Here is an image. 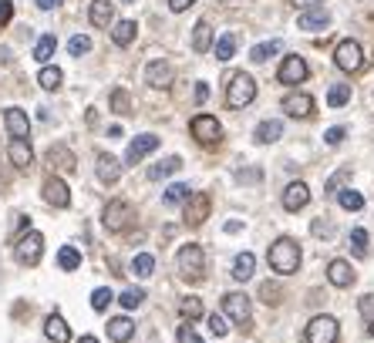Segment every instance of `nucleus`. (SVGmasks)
Returning a JSON list of instances; mask_svg holds the SVG:
<instances>
[{"instance_id":"33","label":"nucleus","mask_w":374,"mask_h":343,"mask_svg":"<svg viewBox=\"0 0 374 343\" xmlns=\"http://www.w3.org/2000/svg\"><path fill=\"white\" fill-rule=\"evenodd\" d=\"M54 51H58V38H54V34H41L38 44H34V61L47 64V61L54 58Z\"/></svg>"},{"instance_id":"53","label":"nucleus","mask_w":374,"mask_h":343,"mask_svg":"<svg viewBox=\"0 0 374 343\" xmlns=\"http://www.w3.org/2000/svg\"><path fill=\"white\" fill-rule=\"evenodd\" d=\"M192 3H196V0H169V10H172V14H182V10H189Z\"/></svg>"},{"instance_id":"24","label":"nucleus","mask_w":374,"mask_h":343,"mask_svg":"<svg viewBox=\"0 0 374 343\" xmlns=\"http://www.w3.org/2000/svg\"><path fill=\"white\" fill-rule=\"evenodd\" d=\"M327 279H331L337 290H347L351 283H354V269L347 259H331V266H327Z\"/></svg>"},{"instance_id":"21","label":"nucleus","mask_w":374,"mask_h":343,"mask_svg":"<svg viewBox=\"0 0 374 343\" xmlns=\"http://www.w3.org/2000/svg\"><path fill=\"white\" fill-rule=\"evenodd\" d=\"M3 125H7V131L14 138H27L31 135V118H27V112H21V108H7L3 112Z\"/></svg>"},{"instance_id":"17","label":"nucleus","mask_w":374,"mask_h":343,"mask_svg":"<svg viewBox=\"0 0 374 343\" xmlns=\"http://www.w3.org/2000/svg\"><path fill=\"white\" fill-rule=\"evenodd\" d=\"M303 205H310V186L307 182H290L284 189V209L287 212H300Z\"/></svg>"},{"instance_id":"5","label":"nucleus","mask_w":374,"mask_h":343,"mask_svg":"<svg viewBox=\"0 0 374 343\" xmlns=\"http://www.w3.org/2000/svg\"><path fill=\"white\" fill-rule=\"evenodd\" d=\"M340 337V323L327 316V313H321V316H314L310 323H307V333H303V340L307 343H337Z\"/></svg>"},{"instance_id":"15","label":"nucleus","mask_w":374,"mask_h":343,"mask_svg":"<svg viewBox=\"0 0 374 343\" xmlns=\"http://www.w3.org/2000/svg\"><path fill=\"white\" fill-rule=\"evenodd\" d=\"M95 172H98V182L115 186V182L122 179V162H119L115 155L101 152V155H98V162H95Z\"/></svg>"},{"instance_id":"10","label":"nucleus","mask_w":374,"mask_h":343,"mask_svg":"<svg viewBox=\"0 0 374 343\" xmlns=\"http://www.w3.org/2000/svg\"><path fill=\"white\" fill-rule=\"evenodd\" d=\"M101 223H105L108 232H122V229H128V223H132V205H128L125 199H112V202L105 205Z\"/></svg>"},{"instance_id":"48","label":"nucleus","mask_w":374,"mask_h":343,"mask_svg":"<svg viewBox=\"0 0 374 343\" xmlns=\"http://www.w3.org/2000/svg\"><path fill=\"white\" fill-rule=\"evenodd\" d=\"M175 340L179 343H203V337L192 330V323H182V327L175 330Z\"/></svg>"},{"instance_id":"26","label":"nucleus","mask_w":374,"mask_h":343,"mask_svg":"<svg viewBox=\"0 0 374 343\" xmlns=\"http://www.w3.org/2000/svg\"><path fill=\"white\" fill-rule=\"evenodd\" d=\"M108 31H112V40H115L119 47H128V44L135 40V34H138V24H135V21H115Z\"/></svg>"},{"instance_id":"1","label":"nucleus","mask_w":374,"mask_h":343,"mask_svg":"<svg viewBox=\"0 0 374 343\" xmlns=\"http://www.w3.org/2000/svg\"><path fill=\"white\" fill-rule=\"evenodd\" d=\"M266 263H270V269H273L277 276H293V272L300 269V246L293 242L290 236L277 239V242L270 246V253H266Z\"/></svg>"},{"instance_id":"41","label":"nucleus","mask_w":374,"mask_h":343,"mask_svg":"<svg viewBox=\"0 0 374 343\" xmlns=\"http://www.w3.org/2000/svg\"><path fill=\"white\" fill-rule=\"evenodd\" d=\"M119 303H122L125 309H138V306L145 303V290H138V286H128L122 296H119Z\"/></svg>"},{"instance_id":"51","label":"nucleus","mask_w":374,"mask_h":343,"mask_svg":"<svg viewBox=\"0 0 374 343\" xmlns=\"http://www.w3.org/2000/svg\"><path fill=\"white\" fill-rule=\"evenodd\" d=\"M358 309H361V316H364V320L371 323V320H374V296H371V293L358 300Z\"/></svg>"},{"instance_id":"12","label":"nucleus","mask_w":374,"mask_h":343,"mask_svg":"<svg viewBox=\"0 0 374 343\" xmlns=\"http://www.w3.org/2000/svg\"><path fill=\"white\" fill-rule=\"evenodd\" d=\"M44 202L54 205V209H68L71 205V192L64 186V179H58V175H47L44 179Z\"/></svg>"},{"instance_id":"58","label":"nucleus","mask_w":374,"mask_h":343,"mask_svg":"<svg viewBox=\"0 0 374 343\" xmlns=\"http://www.w3.org/2000/svg\"><path fill=\"white\" fill-rule=\"evenodd\" d=\"M240 229H243V223H236V219H233V223H226V232H240Z\"/></svg>"},{"instance_id":"6","label":"nucleus","mask_w":374,"mask_h":343,"mask_svg":"<svg viewBox=\"0 0 374 343\" xmlns=\"http://www.w3.org/2000/svg\"><path fill=\"white\" fill-rule=\"evenodd\" d=\"M175 263H179V269H182V276H186V279H199V276H203V266H206L203 246H196V242H186V246L179 249Z\"/></svg>"},{"instance_id":"61","label":"nucleus","mask_w":374,"mask_h":343,"mask_svg":"<svg viewBox=\"0 0 374 343\" xmlns=\"http://www.w3.org/2000/svg\"><path fill=\"white\" fill-rule=\"evenodd\" d=\"M122 3H135V0H122Z\"/></svg>"},{"instance_id":"9","label":"nucleus","mask_w":374,"mask_h":343,"mask_svg":"<svg viewBox=\"0 0 374 343\" xmlns=\"http://www.w3.org/2000/svg\"><path fill=\"white\" fill-rule=\"evenodd\" d=\"M307 75H310V68H307V61H303L300 54H287V58H284V64H280V71H277L280 84H287V88L303 84V81H307Z\"/></svg>"},{"instance_id":"44","label":"nucleus","mask_w":374,"mask_h":343,"mask_svg":"<svg viewBox=\"0 0 374 343\" xmlns=\"http://www.w3.org/2000/svg\"><path fill=\"white\" fill-rule=\"evenodd\" d=\"M68 54H71V58L91 54V38H88V34H75V38L68 40Z\"/></svg>"},{"instance_id":"55","label":"nucleus","mask_w":374,"mask_h":343,"mask_svg":"<svg viewBox=\"0 0 374 343\" xmlns=\"http://www.w3.org/2000/svg\"><path fill=\"white\" fill-rule=\"evenodd\" d=\"M34 3H38V10H54L61 0H34Z\"/></svg>"},{"instance_id":"14","label":"nucleus","mask_w":374,"mask_h":343,"mask_svg":"<svg viewBox=\"0 0 374 343\" xmlns=\"http://www.w3.org/2000/svg\"><path fill=\"white\" fill-rule=\"evenodd\" d=\"M159 149V135H152V131H145V135H135V142L128 145V152H125V162L128 165H135V162H142L145 155H152Z\"/></svg>"},{"instance_id":"16","label":"nucleus","mask_w":374,"mask_h":343,"mask_svg":"<svg viewBox=\"0 0 374 343\" xmlns=\"http://www.w3.org/2000/svg\"><path fill=\"white\" fill-rule=\"evenodd\" d=\"M172 64L162 61V58H155V61H149L145 64V81H149V88H169L172 84Z\"/></svg>"},{"instance_id":"28","label":"nucleus","mask_w":374,"mask_h":343,"mask_svg":"<svg viewBox=\"0 0 374 343\" xmlns=\"http://www.w3.org/2000/svg\"><path fill=\"white\" fill-rule=\"evenodd\" d=\"M253 269H256V256L253 253H240L233 259V279L236 283H247V279H253Z\"/></svg>"},{"instance_id":"46","label":"nucleus","mask_w":374,"mask_h":343,"mask_svg":"<svg viewBox=\"0 0 374 343\" xmlns=\"http://www.w3.org/2000/svg\"><path fill=\"white\" fill-rule=\"evenodd\" d=\"M280 296H284V293H280V286H277V283H263V286H260V300H263V303H280Z\"/></svg>"},{"instance_id":"60","label":"nucleus","mask_w":374,"mask_h":343,"mask_svg":"<svg viewBox=\"0 0 374 343\" xmlns=\"http://www.w3.org/2000/svg\"><path fill=\"white\" fill-rule=\"evenodd\" d=\"M368 333H374V320H371V323H368Z\"/></svg>"},{"instance_id":"56","label":"nucleus","mask_w":374,"mask_h":343,"mask_svg":"<svg viewBox=\"0 0 374 343\" xmlns=\"http://www.w3.org/2000/svg\"><path fill=\"white\" fill-rule=\"evenodd\" d=\"M293 7H300V10H307V7H317L321 0H290Z\"/></svg>"},{"instance_id":"8","label":"nucleus","mask_w":374,"mask_h":343,"mask_svg":"<svg viewBox=\"0 0 374 343\" xmlns=\"http://www.w3.org/2000/svg\"><path fill=\"white\" fill-rule=\"evenodd\" d=\"M189 131H192L196 142H203V145H216L219 135H223V125H219V118H212V114H196V118L189 121Z\"/></svg>"},{"instance_id":"37","label":"nucleus","mask_w":374,"mask_h":343,"mask_svg":"<svg viewBox=\"0 0 374 343\" xmlns=\"http://www.w3.org/2000/svg\"><path fill=\"white\" fill-rule=\"evenodd\" d=\"M337 202H340V209H347V212H358V209H364V195L354 189H340L337 192Z\"/></svg>"},{"instance_id":"30","label":"nucleus","mask_w":374,"mask_h":343,"mask_svg":"<svg viewBox=\"0 0 374 343\" xmlns=\"http://www.w3.org/2000/svg\"><path fill=\"white\" fill-rule=\"evenodd\" d=\"M212 27H209V21H199L196 27H192V51L196 54H206L209 47H212Z\"/></svg>"},{"instance_id":"43","label":"nucleus","mask_w":374,"mask_h":343,"mask_svg":"<svg viewBox=\"0 0 374 343\" xmlns=\"http://www.w3.org/2000/svg\"><path fill=\"white\" fill-rule=\"evenodd\" d=\"M179 313H182L186 320H199V316H203V300H199V296H186V300L179 303Z\"/></svg>"},{"instance_id":"42","label":"nucleus","mask_w":374,"mask_h":343,"mask_svg":"<svg viewBox=\"0 0 374 343\" xmlns=\"http://www.w3.org/2000/svg\"><path fill=\"white\" fill-rule=\"evenodd\" d=\"M112 300H115V293H112L108 286H98V290L91 293V309H95V313H105Z\"/></svg>"},{"instance_id":"20","label":"nucleus","mask_w":374,"mask_h":343,"mask_svg":"<svg viewBox=\"0 0 374 343\" xmlns=\"http://www.w3.org/2000/svg\"><path fill=\"white\" fill-rule=\"evenodd\" d=\"M88 21L95 24V27H112L115 24V7H112V0H91V7H88Z\"/></svg>"},{"instance_id":"49","label":"nucleus","mask_w":374,"mask_h":343,"mask_svg":"<svg viewBox=\"0 0 374 343\" xmlns=\"http://www.w3.org/2000/svg\"><path fill=\"white\" fill-rule=\"evenodd\" d=\"M347 179H351V168H340L337 175H331V182H327V192H340Z\"/></svg>"},{"instance_id":"13","label":"nucleus","mask_w":374,"mask_h":343,"mask_svg":"<svg viewBox=\"0 0 374 343\" xmlns=\"http://www.w3.org/2000/svg\"><path fill=\"white\" fill-rule=\"evenodd\" d=\"M297 27L300 31H307V34H317V31H327L331 27V14L317 3V7H307L303 14H300V21H297Z\"/></svg>"},{"instance_id":"47","label":"nucleus","mask_w":374,"mask_h":343,"mask_svg":"<svg viewBox=\"0 0 374 343\" xmlns=\"http://www.w3.org/2000/svg\"><path fill=\"white\" fill-rule=\"evenodd\" d=\"M128 105H132V101H128V91L115 88V91H112V112H115V114H125V112H128Z\"/></svg>"},{"instance_id":"35","label":"nucleus","mask_w":374,"mask_h":343,"mask_svg":"<svg viewBox=\"0 0 374 343\" xmlns=\"http://www.w3.org/2000/svg\"><path fill=\"white\" fill-rule=\"evenodd\" d=\"M132 272H135L138 279H149V276L155 272V256H152V253H138V256L132 259Z\"/></svg>"},{"instance_id":"11","label":"nucleus","mask_w":374,"mask_h":343,"mask_svg":"<svg viewBox=\"0 0 374 343\" xmlns=\"http://www.w3.org/2000/svg\"><path fill=\"white\" fill-rule=\"evenodd\" d=\"M186 209V216H182V223L186 226H199V223H206V216H209V195L206 192H189V199L182 202Z\"/></svg>"},{"instance_id":"27","label":"nucleus","mask_w":374,"mask_h":343,"mask_svg":"<svg viewBox=\"0 0 374 343\" xmlns=\"http://www.w3.org/2000/svg\"><path fill=\"white\" fill-rule=\"evenodd\" d=\"M179 168H182V158H179V155H169V158L155 162V165L149 168V179H152V182H159V179H169V175H175Z\"/></svg>"},{"instance_id":"7","label":"nucleus","mask_w":374,"mask_h":343,"mask_svg":"<svg viewBox=\"0 0 374 343\" xmlns=\"http://www.w3.org/2000/svg\"><path fill=\"white\" fill-rule=\"evenodd\" d=\"M223 313L229 316V323H240V327H247L249 316H253V303H249L247 293L233 290V293H226V296H223Z\"/></svg>"},{"instance_id":"23","label":"nucleus","mask_w":374,"mask_h":343,"mask_svg":"<svg viewBox=\"0 0 374 343\" xmlns=\"http://www.w3.org/2000/svg\"><path fill=\"white\" fill-rule=\"evenodd\" d=\"M44 337H47L51 343H68L71 340V330H68V323H64L61 313H51V316L44 320Z\"/></svg>"},{"instance_id":"32","label":"nucleus","mask_w":374,"mask_h":343,"mask_svg":"<svg viewBox=\"0 0 374 343\" xmlns=\"http://www.w3.org/2000/svg\"><path fill=\"white\" fill-rule=\"evenodd\" d=\"M61 81H64V71H61L58 64H54V68H51V64H44L41 75H38V84H41L44 91H58V88H61Z\"/></svg>"},{"instance_id":"3","label":"nucleus","mask_w":374,"mask_h":343,"mask_svg":"<svg viewBox=\"0 0 374 343\" xmlns=\"http://www.w3.org/2000/svg\"><path fill=\"white\" fill-rule=\"evenodd\" d=\"M14 256H17V263H24V266H38L44 256V236L38 229H27V232L14 242Z\"/></svg>"},{"instance_id":"52","label":"nucleus","mask_w":374,"mask_h":343,"mask_svg":"<svg viewBox=\"0 0 374 343\" xmlns=\"http://www.w3.org/2000/svg\"><path fill=\"white\" fill-rule=\"evenodd\" d=\"M10 17H14V3H10V0H0V27H3Z\"/></svg>"},{"instance_id":"34","label":"nucleus","mask_w":374,"mask_h":343,"mask_svg":"<svg viewBox=\"0 0 374 343\" xmlns=\"http://www.w3.org/2000/svg\"><path fill=\"white\" fill-rule=\"evenodd\" d=\"M212 51H216V61H229L236 54V34H223V38L212 40Z\"/></svg>"},{"instance_id":"25","label":"nucleus","mask_w":374,"mask_h":343,"mask_svg":"<svg viewBox=\"0 0 374 343\" xmlns=\"http://www.w3.org/2000/svg\"><path fill=\"white\" fill-rule=\"evenodd\" d=\"M105 327H108V337H112L115 343H125V340L135 337V323H132L128 316H112Z\"/></svg>"},{"instance_id":"29","label":"nucleus","mask_w":374,"mask_h":343,"mask_svg":"<svg viewBox=\"0 0 374 343\" xmlns=\"http://www.w3.org/2000/svg\"><path fill=\"white\" fill-rule=\"evenodd\" d=\"M280 51H284V40H263V44H253L249 61H253V64H263V61H270V58L280 54Z\"/></svg>"},{"instance_id":"31","label":"nucleus","mask_w":374,"mask_h":343,"mask_svg":"<svg viewBox=\"0 0 374 343\" xmlns=\"http://www.w3.org/2000/svg\"><path fill=\"white\" fill-rule=\"evenodd\" d=\"M47 162H51L54 168H61V172H71V168H75V152L64 149V145H54V149L47 152Z\"/></svg>"},{"instance_id":"22","label":"nucleus","mask_w":374,"mask_h":343,"mask_svg":"<svg viewBox=\"0 0 374 343\" xmlns=\"http://www.w3.org/2000/svg\"><path fill=\"white\" fill-rule=\"evenodd\" d=\"M280 135H284V121H277V118L260 121V125H256V131H253L256 145H273V142H280Z\"/></svg>"},{"instance_id":"38","label":"nucleus","mask_w":374,"mask_h":343,"mask_svg":"<svg viewBox=\"0 0 374 343\" xmlns=\"http://www.w3.org/2000/svg\"><path fill=\"white\" fill-rule=\"evenodd\" d=\"M351 246H354V256H368L371 253V236H368V229H351Z\"/></svg>"},{"instance_id":"4","label":"nucleus","mask_w":374,"mask_h":343,"mask_svg":"<svg viewBox=\"0 0 374 343\" xmlns=\"http://www.w3.org/2000/svg\"><path fill=\"white\" fill-rule=\"evenodd\" d=\"M334 64L344 71V75H354V71H361V64H364V47L358 44V40H340L337 44V51H334Z\"/></svg>"},{"instance_id":"18","label":"nucleus","mask_w":374,"mask_h":343,"mask_svg":"<svg viewBox=\"0 0 374 343\" xmlns=\"http://www.w3.org/2000/svg\"><path fill=\"white\" fill-rule=\"evenodd\" d=\"M7 158L14 162V168L27 172V168L34 165V152H31L27 138H10V145H7Z\"/></svg>"},{"instance_id":"2","label":"nucleus","mask_w":374,"mask_h":343,"mask_svg":"<svg viewBox=\"0 0 374 343\" xmlns=\"http://www.w3.org/2000/svg\"><path fill=\"white\" fill-rule=\"evenodd\" d=\"M256 98V81H253V75H247V71H236V75L226 77V105L229 108H247L249 101Z\"/></svg>"},{"instance_id":"59","label":"nucleus","mask_w":374,"mask_h":343,"mask_svg":"<svg viewBox=\"0 0 374 343\" xmlns=\"http://www.w3.org/2000/svg\"><path fill=\"white\" fill-rule=\"evenodd\" d=\"M78 343H98V340H95V337H82V340H78Z\"/></svg>"},{"instance_id":"57","label":"nucleus","mask_w":374,"mask_h":343,"mask_svg":"<svg viewBox=\"0 0 374 343\" xmlns=\"http://www.w3.org/2000/svg\"><path fill=\"white\" fill-rule=\"evenodd\" d=\"M125 131H122V125H112V128H108V138H122Z\"/></svg>"},{"instance_id":"54","label":"nucleus","mask_w":374,"mask_h":343,"mask_svg":"<svg viewBox=\"0 0 374 343\" xmlns=\"http://www.w3.org/2000/svg\"><path fill=\"white\" fill-rule=\"evenodd\" d=\"M206 98H209V84H206V81H199V84H196V101H199V105H206Z\"/></svg>"},{"instance_id":"40","label":"nucleus","mask_w":374,"mask_h":343,"mask_svg":"<svg viewBox=\"0 0 374 343\" xmlns=\"http://www.w3.org/2000/svg\"><path fill=\"white\" fill-rule=\"evenodd\" d=\"M186 199H189V186H186V182H172L166 189V195H162L166 205H182Z\"/></svg>"},{"instance_id":"45","label":"nucleus","mask_w":374,"mask_h":343,"mask_svg":"<svg viewBox=\"0 0 374 343\" xmlns=\"http://www.w3.org/2000/svg\"><path fill=\"white\" fill-rule=\"evenodd\" d=\"M209 330H212V337H226L229 333L226 313H209Z\"/></svg>"},{"instance_id":"50","label":"nucleus","mask_w":374,"mask_h":343,"mask_svg":"<svg viewBox=\"0 0 374 343\" xmlns=\"http://www.w3.org/2000/svg\"><path fill=\"white\" fill-rule=\"evenodd\" d=\"M344 135H347V128L334 125V128H327V131H324V142H327V145H340V142H344Z\"/></svg>"},{"instance_id":"36","label":"nucleus","mask_w":374,"mask_h":343,"mask_svg":"<svg viewBox=\"0 0 374 343\" xmlns=\"http://www.w3.org/2000/svg\"><path fill=\"white\" fill-rule=\"evenodd\" d=\"M58 266L64 269V272L78 269L82 266V253H78L75 246H61V249H58Z\"/></svg>"},{"instance_id":"19","label":"nucleus","mask_w":374,"mask_h":343,"mask_svg":"<svg viewBox=\"0 0 374 343\" xmlns=\"http://www.w3.org/2000/svg\"><path fill=\"white\" fill-rule=\"evenodd\" d=\"M284 112L290 114V118H310L314 114V98L303 94V91H293V94L284 98Z\"/></svg>"},{"instance_id":"39","label":"nucleus","mask_w":374,"mask_h":343,"mask_svg":"<svg viewBox=\"0 0 374 343\" xmlns=\"http://www.w3.org/2000/svg\"><path fill=\"white\" fill-rule=\"evenodd\" d=\"M347 101H351V84H344V81H340V84H331L327 105H331V108H344Z\"/></svg>"}]
</instances>
